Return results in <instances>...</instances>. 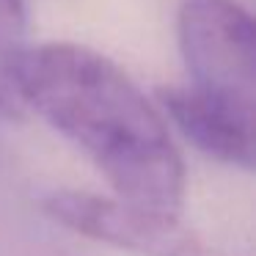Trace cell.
Here are the masks:
<instances>
[{
	"instance_id": "3",
	"label": "cell",
	"mask_w": 256,
	"mask_h": 256,
	"mask_svg": "<svg viewBox=\"0 0 256 256\" xmlns=\"http://www.w3.org/2000/svg\"><path fill=\"white\" fill-rule=\"evenodd\" d=\"M39 206L58 226L138 256H223L184 226L176 212L122 196L108 198L88 190L58 188L42 196Z\"/></svg>"
},
{
	"instance_id": "1",
	"label": "cell",
	"mask_w": 256,
	"mask_h": 256,
	"mask_svg": "<svg viewBox=\"0 0 256 256\" xmlns=\"http://www.w3.org/2000/svg\"><path fill=\"white\" fill-rule=\"evenodd\" d=\"M6 83L69 138L110 182L116 196L176 212L184 198V162L162 113L108 56L72 42L20 47Z\"/></svg>"
},
{
	"instance_id": "5",
	"label": "cell",
	"mask_w": 256,
	"mask_h": 256,
	"mask_svg": "<svg viewBox=\"0 0 256 256\" xmlns=\"http://www.w3.org/2000/svg\"><path fill=\"white\" fill-rule=\"evenodd\" d=\"M25 6L22 0H0V69L6 66L8 56L22 47L25 39Z\"/></svg>"
},
{
	"instance_id": "4",
	"label": "cell",
	"mask_w": 256,
	"mask_h": 256,
	"mask_svg": "<svg viewBox=\"0 0 256 256\" xmlns=\"http://www.w3.org/2000/svg\"><path fill=\"white\" fill-rule=\"evenodd\" d=\"M162 113L198 152L226 166H254V113H242L193 86L157 88Z\"/></svg>"
},
{
	"instance_id": "6",
	"label": "cell",
	"mask_w": 256,
	"mask_h": 256,
	"mask_svg": "<svg viewBox=\"0 0 256 256\" xmlns=\"http://www.w3.org/2000/svg\"><path fill=\"white\" fill-rule=\"evenodd\" d=\"M0 110L3 113H17V96H14L12 88H8L3 69H0Z\"/></svg>"
},
{
	"instance_id": "2",
	"label": "cell",
	"mask_w": 256,
	"mask_h": 256,
	"mask_svg": "<svg viewBox=\"0 0 256 256\" xmlns=\"http://www.w3.org/2000/svg\"><path fill=\"white\" fill-rule=\"evenodd\" d=\"M176 36L193 88L256 113L254 20L237 0H182Z\"/></svg>"
}]
</instances>
